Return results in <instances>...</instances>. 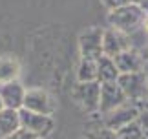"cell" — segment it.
<instances>
[{
  "mask_svg": "<svg viewBox=\"0 0 148 139\" xmlns=\"http://www.w3.org/2000/svg\"><path fill=\"white\" fill-rule=\"evenodd\" d=\"M77 79L79 83H93L97 79V70H95V61L81 59L77 68Z\"/></svg>",
  "mask_w": 148,
  "mask_h": 139,
  "instance_id": "9a60e30c",
  "label": "cell"
},
{
  "mask_svg": "<svg viewBox=\"0 0 148 139\" xmlns=\"http://www.w3.org/2000/svg\"><path fill=\"white\" fill-rule=\"evenodd\" d=\"M128 99L124 97L121 88L117 86V83H106L101 84V99H99V112L101 115H104L112 110H115L117 106L124 104Z\"/></svg>",
  "mask_w": 148,
  "mask_h": 139,
  "instance_id": "9c48e42d",
  "label": "cell"
},
{
  "mask_svg": "<svg viewBox=\"0 0 148 139\" xmlns=\"http://www.w3.org/2000/svg\"><path fill=\"white\" fill-rule=\"evenodd\" d=\"M146 11L141 8L139 4H124L121 8L113 9L108 13V22H110L112 30H117L124 35H132L139 31L145 24Z\"/></svg>",
  "mask_w": 148,
  "mask_h": 139,
  "instance_id": "6da1fadb",
  "label": "cell"
},
{
  "mask_svg": "<svg viewBox=\"0 0 148 139\" xmlns=\"http://www.w3.org/2000/svg\"><path fill=\"white\" fill-rule=\"evenodd\" d=\"M119 139H146L143 128H141V125L137 121H134V123H130L126 126H123L121 130L115 132Z\"/></svg>",
  "mask_w": 148,
  "mask_h": 139,
  "instance_id": "2e32d148",
  "label": "cell"
},
{
  "mask_svg": "<svg viewBox=\"0 0 148 139\" xmlns=\"http://www.w3.org/2000/svg\"><path fill=\"white\" fill-rule=\"evenodd\" d=\"M137 117H139V106L134 104V103H130V101H126L124 104L117 106L115 110H112V112L102 115V125H104L106 128L117 132V130H121L123 126L137 121Z\"/></svg>",
  "mask_w": 148,
  "mask_h": 139,
  "instance_id": "5b68a950",
  "label": "cell"
},
{
  "mask_svg": "<svg viewBox=\"0 0 148 139\" xmlns=\"http://www.w3.org/2000/svg\"><path fill=\"white\" fill-rule=\"evenodd\" d=\"M132 48V44H130L128 40V35H124L117 30H102V55L110 57H117L121 51Z\"/></svg>",
  "mask_w": 148,
  "mask_h": 139,
  "instance_id": "52a82bcc",
  "label": "cell"
},
{
  "mask_svg": "<svg viewBox=\"0 0 148 139\" xmlns=\"http://www.w3.org/2000/svg\"><path fill=\"white\" fill-rule=\"evenodd\" d=\"M22 108L33 114L40 115H49L57 110V103L46 90L42 88H29L24 94V101H22Z\"/></svg>",
  "mask_w": 148,
  "mask_h": 139,
  "instance_id": "277c9868",
  "label": "cell"
},
{
  "mask_svg": "<svg viewBox=\"0 0 148 139\" xmlns=\"http://www.w3.org/2000/svg\"><path fill=\"white\" fill-rule=\"evenodd\" d=\"M86 139H119V137L115 132L106 128L104 125H97V126H92L86 132Z\"/></svg>",
  "mask_w": 148,
  "mask_h": 139,
  "instance_id": "e0dca14e",
  "label": "cell"
},
{
  "mask_svg": "<svg viewBox=\"0 0 148 139\" xmlns=\"http://www.w3.org/2000/svg\"><path fill=\"white\" fill-rule=\"evenodd\" d=\"M0 110H4V104H2V101H0Z\"/></svg>",
  "mask_w": 148,
  "mask_h": 139,
  "instance_id": "603a6c76",
  "label": "cell"
},
{
  "mask_svg": "<svg viewBox=\"0 0 148 139\" xmlns=\"http://www.w3.org/2000/svg\"><path fill=\"white\" fill-rule=\"evenodd\" d=\"M95 70H97V83L99 84H106V83H115L119 77V70L115 66L113 59L106 55H101L97 61H95Z\"/></svg>",
  "mask_w": 148,
  "mask_h": 139,
  "instance_id": "7c38bea8",
  "label": "cell"
},
{
  "mask_svg": "<svg viewBox=\"0 0 148 139\" xmlns=\"http://www.w3.org/2000/svg\"><path fill=\"white\" fill-rule=\"evenodd\" d=\"M26 88L20 84V81H11V83L0 84V101H2L4 108L9 110H20L22 101H24Z\"/></svg>",
  "mask_w": 148,
  "mask_h": 139,
  "instance_id": "8fae6325",
  "label": "cell"
},
{
  "mask_svg": "<svg viewBox=\"0 0 148 139\" xmlns=\"http://www.w3.org/2000/svg\"><path fill=\"white\" fill-rule=\"evenodd\" d=\"M79 50L81 59L97 61L102 55V30L101 28H88L79 37Z\"/></svg>",
  "mask_w": 148,
  "mask_h": 139,
  "instance_id": "8992f818",
  "label": "cell"
},
{
  "mask_svg": "<svg viewBox=\"0 0 148 139\" xmlns=\"http://www.w3.org/2000/svg\"><path fill=\"white\" fill-rule=\"evenodd\" d=\"M139 6H141V8H143L146 13H148V0H139Z\"/></svg>",
  "mask_w": 148,
  "mask_h": 139,
  "instance_id": "ffe728a7",
  "label": "cell"
},
{
  "mask_svg": "<svg viewBox=\"0 0 148 139\" xmlns=\"http://www.w3.org/2000/svg\"><path fill=\"white\" fill-rule=\"evenodd\" d=\"M5 139H37L33 134H29V132H26L24 128H18L16 132H13L9 137H5Z\"/></svg>",
  "mask_w": 148,
  "mask_h": 139,
  "instance_id": "d6986e66",
  "label": "cell"
},
{
  "mask_svg": "<svg viewBox=\"0 0 148 139\" xmlns=\"http://www.w3.org/2000/svg\"><path fill=\"white\" fill-rule=\"evenodd\" d=\"M143 26H145V30L148 31V15H146V19H145V24H143Z\"/></svg>",
  "mask_w": 148,
  "mask_h": 139,
  "instance_id": "44dd1931",
  "label": "cell"
},
{
  "mask_svg": "<svg viewBox=\"0 0 148 139\" xmlns=\"http://www.w3.org/2000/svg\"><path fill=\"white\" fill-rule=\"evenodd\" d=\"M101 2L108 11H113V9L121 8V6H124V4H128V0H101Z\"/></svg>",
  "mask_w": 148,
  "mask_h": 139,
  "instance_id": "ac0fdd59",
  "label": "cell"
},
{
  "mask_svg": "<svg viewBox=\"0 0 148 139\" xmlns=\"http://www.w3.org/2000/svg\"><path fill=\"white\" fill-rule=\"evenodd\" d=\"M18 75H20V64L13 55L0 57V84L18 81Z\"/></svg>",
  "mask_w": 148,
  "mask_h": 139,
  "instance_id": "5bb4252c",
  "label": "cell"
},
{
  "mask_svg": "<svg viewBox=\"0 0 148 139\" xmlns=\"http://www.w3.org/2000/svg\"><path fill=\"white\" fill-rule=\"evenodd\" d=\"M130 4H139V0H128Z\"/></svg>",
  "mask_w": 148,
  "mask_h": 139,
  "instance_id": "7402d4cb",
  "label": "cell"
},
{
  "mask_svg": "<svg viewBox=\"0 0 148 139\" xmlns=\"http://www.w3.org/2000/svg\"><path fill=\"white\" fill-rule=\"evenodd\" d=\"M18 119H20V128H24L26 132L33 134L37 139L48 137L51 132H53V128H55L53 117L27 112V110H24V108L18 110Z\"/></svg>",
  "mask_w": 148,
  "mask_h": 139,
  "instance_id": "3957f363",
  "label": "cell"
},
{
  "mask_svg": "<svg viewBox=\"0 0 148 139\" xmlns=\"http://www.w3.org/2000/svg\"><path fill=\"white\" fill-rule=\"evenodd\" d=\"M113 62H115V66L119 70V75L121 73H141V72H145L143 55L134 48L121 51L117 57H113Z\"/></svg>",
  "mask_w": 148,
  "mask_h": 139,
  "instance_id": "30bf717a",
  "label": "cell"
},
{
  "mask_svg": "<svg viewBox=\"0 0 148 139\" xmlns=\"http://www.w3.org/2000/svg\"><path fill=\"white\" fill-rule=\"evenodd\" d=\"M115 83L130 103L137 104V106L141 103H148V83H146L145 72H141V73H121Z\"/></svg>",
  "mask_w": 148,
  "mask_h": 139,
  "instance_id": "7a4b0ae2",
  "label": "cell"
},
{
  "mask_svg": "<svg viewBox=\"0 0 148 139\" xmlns=\"http://www.w3.org/2000/svg\"><path fill=\"white\" fill-rule=\"evenodd\" d=\"M77 101L82 104V108L88 114L99 112V99H101V84L97 81L93 83H81L75 90Z\"/></svg>",
  "mask_w": 148,
  "mask_h": 139,
  "instance_id": "ba28073f",
  "label": "cell"
},
{
  "mask_svg": "<svg viewBox=\"0 0 148 139\" xmlns=\"http://www.w3.org/2000/svg\"><path fill=\"white\" fill-rule=\"evenodd\" d=\"M18 128H20L18 110H9V108L0 110V139L9 137Z\"/></svg>",
  "mask_w": 148,
  "mask_h": 139,
  "instance_id": "4fadbf2b",
  "label": "cell"
}]
</instances>
